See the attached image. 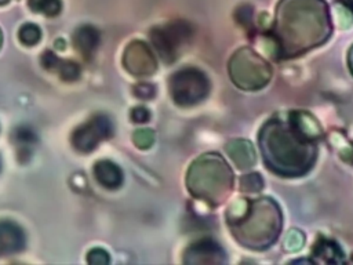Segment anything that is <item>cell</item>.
<instances>
[{
  "label": "cell",
  "instance_id": "25",
  "mask_svg": "<svg viewBox=\"0 0 353 265\" xmlns=\"http://www.w3.org/2000/svg\"><path fill=\"white\" fill-rule=\"evenodd\" d=\"M0 47H1V30H0Z\"/></svg>",
  "mask_w": 353,
  "mask_h": 265
},
{
  "label": "cell",
  "instance_id": "8",
  "mask_svg": "<svg viewBox=\"0 0 353 265\" xmlns=\"http://www.w3.org/2000/svg\"><path fill=\"white\" fill-rule=\"evenodd\" d=\"M176 26L157 29L152 33V41L165 61H172L176 57V50L181 48L183 41V33L176 35Z\"/></svg>",
  "mask_w": 353,
  "mask_h": 265
},
{
  "label": "cell",
  "instance_id": "24",
  "mask_svg": "<svg viewBox=\"0 0 353 265\" xmlns=\"http://www.w3.org/2000/svg\"><path fill=\"white\" fill-rule=\"evenodd\" d=\"M10 0H0V6H3V4H7Z\"/></svg>",
  "mask_w": 353,
  "mask_h": 265
},
{
  "label": "cell",
  "instance_id": "6",
  "mask_svg": "<svg viewBox=\"0 0 353 265\" xmlns=\"http://www.w3.org/2000/svg\"><path fill=\"white\" fill-rule=\"evenodd\" d=\"M112 135V121L105 115H95L80 124L72 134V145L81 153L94 150L99 142Z\"/></svg>",
  "mask_w": 353,
  "mask_h": 265
},
{
  "label": "cell",
  "instance_id": "4",
  "mask_svg": "<svg viewBox=\"0 0 353 265\" xmlns=\"http://www.w3.org/2000/svg\"><path fill=\"white\" fill-rule=\"evenodd\" d=\"M230 75L243 90H256L269 81L272 70L252 50L241 48L230 61Z\"/></svg>",
  "mask_w": 353,
  "mask_h": 265
},
{
  "label": "cell",
  "instance_id": "2",
  "mask_svg": "<svg viewBox=\"0 0 353 265\" xmlns=\"http://www.w3.org/2000/svg\"><path fill=\"white\" fill-rule=\"evenodd\" d=\"M230 224L241 244L251 248H265L279 236L281 214L273 200L263 197L248 203L244 214L233 218Z\"/></svg>",
  "mask_w": 353,
  "mask_h": 265
},
{
  "label": "cell",
  "instance_id": "13",
  "mask_svg": "<svg viewBox=\"0 0 353 265\" xmlns=\"http://www.w3.org/2000/svg\"><path fill=\"white\" fill-rule=\"evenodd\" d=\"M228 152L230 153L232 159L240 168H247L254 164L255 160V153L250 142L247 141H233L228 146Z\"/></svg>",
  "mask_w": 353,
  "mask_h": 265
},
{
  "label": "cell",
  "instance_id": "15",
  "mask_svg": "<svg viewBox=\"0 0 353 265\" xmlns=\"http://www.w3.org/2000/svg\"><path fill=\"white\" fill-rule=\"evenodd\" d=\"M18 37H19L21 43L28 46V47L36 46L41 39V30L34 23H25V25L21 26Z\"/></svg>",
  "mask_w": 353,
  "mask_h": 265
},
{
  "label": "cell",
  "instance_id": "17",
  "mask_svg": "<svg viewBox=\"0 0 353 265\" xmlns=\"http://www.w3.org/2000/svg\"><path fill=\"white\" fill-rule=\"evenodd\" d=\"M87 261L94 265H103L110 262V257L103 248H92L87 255Z\"/></svg>",
  "mask_w": 353,
  "mask_h": 265
},
{
  "label": "cell",
  "instance_id": "20",
  "mask_svg": "<svg viewBox=\"0 0 353 265\" xmlns=\"http://www.w3.org/2000/svg\"><path fill=\"white\" fill-rule=\"evenodd\" d=\"M149 117H150L149 110L146 108H143V106H137L131 112V119L135 123H146L149 120Z\"/></svg>",
  "mask_w": 353,
  "mask_h": 265
},
{
  "label": "cell",
  "instance_id": "5",
  "mask_svg": "<svg viewBox=\"0 0 353 265\" xmlns=\"http://www.w3.org/2000/svg\"><path fill=\"white\" fill-rule=\"evenodd\" d=\"M208 80L197 69L186 68L176 72L170 80V92L178 105H194L205 98L208 92Z\"/></svg>",
  "mask_w": 353,
  "mask_h": 265
},
{
  "label": "cell",
  "instance_id": "21",
  "mask_svg": "<svg viewBox=\"0 0 353 265\" xmlns=\"http://www.w3.org/2000/svg\"><path fill=\"white\" fill-rule=\"evenodd\" d=\"M285 242H288V243H285V246H287L288 248L296 250V248L301 247V244H302V242H303V236H302L298 230H291V233L288 235V237H287Z\"/></svg>",
  "mask_w": 353,
  "mask_h": 265
},
{
  "label": "cell",
  "instance_id": "16",
  "mask_svg": "<svg viewBox=\"0 0 353 265\" xmlns=\"http://www.w3.org/2000/svg\"><path fill=\"white\" fill-rule=\"evenodd\" d=\"M154 135L150 130H138L134 134V142L138 148L141 149H146L153 144Z\"/></svg>",
  "mask_w": 353,
  "mask_h": 265
},
{
  "label": "cell",
  "instance_id": "3",
  "mask_svg": "<svg viewBox=\"0 0 353 265\" xmlns=\"http://www.w3.org/2000/svg\"><path fill=\"white\" fill-rule=\"evenodd\" d=\"M188 186L192 195L218 204L232 189V171L221 156L208 153L192 164Z\"/></svg>",
  "mask_w": 353,
  "mask_h": 265
},
{
  "label": "cell",
  "instance_id": "1",
  "mask_svg": "<svg viewBox=\"0 0 353 265\" xmlns=\"http://www.w3.org/2000/svg\"><path fill=\"white\" fill-rule=\"evenodd\" d=\"M263 159L273 171L295 177L305 174L316 159V148L295 123H266L259 135Z\"/></svg>",
  "mask_w": 353,
  "mask_h": 265
},
{
  "label": "cell",
  "instance_id": "10",
  "mask_svg": "<svg viewBox=\"0 0 353 265\" xmlns=\"http://www.w3.org/2000/svg\"><path fill=\"white\" fill-rule=\"evenodd\" d=\"M41 65L54 73H57L65 81H74L80 76V68L76 62L58 58L52 51L41 54Z\"/></svg>",
  "mask_w": 353,
  "mask_h": 265
},
{
  "label": "cell",
  "instance_id": "11",
  "mask_svg": "<svg viewBox=\"0 0 353 265\" xmlns=\"http://www.w3.org/2000/svg\"><path fill=\"white\" fill-rule=\"evenodd\" d=\"M95 179L108 189H117L123 182V173L117 164L110 160H99L94 166Z\"/></svg>",
  "mask_w": 353,
  "mask_h": 265
},
{
  "label": "cell",
  "instance_id": "26",
  "mask_svg": "<svg viewBox=\"0 0 353 265\" xmlns=\"http://www.w3.org/2000/svg\"><path fill=\"white\" fill-rule=\"evenodd\" d=\"M0 167H1V161H0Z\"/></svg>",
  "mask_w": 353,
  "mask_h": 265
},
{
  "label": "cell",
  "instance_id": "23",
  "mask_svg": "<svg viewBox=\"0 0 353 265\" xmlns=\"http://www.w3.org/2000/svg\"><path fill=\"white\" fill-rule=\"evenodd\" d=\"M349 63H350V69L353 72V48L350 50V57H349Z\"/></svg>",
  "mask_w": 353,
  "mask_h": 265
},
{
  "label": "cell",
  "instance_id": "19",
  "mask_svg": "<svg viewBox=\"0 0 353 265\" xmlns=\"http://www.w3.org/2000/svg\"><path fill=\"white\" fill-rule=\"evenodd\" d=\"M15 138H17V142L19 145H28V144H32L33 139H34V135L30 130L22 127L19 128L17 132H15Z\"/></svg>",
  "mask_w": 353,
  "mask_h": 265
},
{
  "label": "cell",
  "instance_id": "18",
  "mask_svg": "<svg viewBox=\"0 0 353 265\" xmlns=\"http://www.w3.org/2000/svg\"><path fill=\"white\" fill-rule=\"evenodd\" d=\"M261 188H262V179H261V175H258V174L245 175L241 179V189L243 190L255 192V190H259Z\"/></svg>",
  "mask_w": 353,
  "mask_h": 265
},
{
  "label": "cell",
  "instance_id": "12",
  "mask_svg": "<svg viewBox=\"0 0 353 265\" xmlns=\"http://www.w3.org/2000/svg\"><path fill=\"white\" fill-rule=\"evenodd\" d=\"M76 48L84 55L91 57L99 44V32L91 25H81L73 35Z\"/></svg>",
  "mask_w": 353,
  "mask_h": 265
},
{
  "label": "cell",
  "instance_id": "7",
  "mask_svg": "<svg viewBox=\"0 0 353 265\" xmlns=\"http://www.w3.org/2000/svg\"><path fill=\"white\" fill-rule=\"evenodd\" d=\"M124 68L135 76H148L156 70V59L143 41H131L123 55Z\"/></svg>",
  "mask_w": 353,
  "mask_h": 265
},
{
  "label": "cell",
  "instance_id": "9",
  "mask_svg": "<svg viewBox=\"0 0 353 265\" xmlns=\"http://www.w3.org/2000/svg\"><path fill=\"white\" fill-rule=\"evenodd\" d=\"M25 247V235L12 221H0V254L18 253Z\"/></svg>",
  "mask_w": 353,
  "mask_h": 265
},
{
  "label": "cell",
  "instance_id": "14",
  "mask_svg": "<svg viewBox=\"0 0 353 265\" xmlns=\"http://www.w3.org/2000/svg\"><path fill=\"white\" fill-rule=\"evenodd\" d=\"M28 4L34 12H40L47 17L58 15L62 8L61 0H28Z\"/></svg>",
  "mask_w": 353,
  "mask_h": 265
},
{
  "label": "cell",
  "instance_id": "22",
  "mask_svg": "<svg viewBox=\"0 0 353 265\" xmlns=\"http://www.w3.org/2000/svg\"><path fill=\"white\" fill-rule=\"evenodd\" d=\"M135 95L139 97V98H152L153 94H154V90H153V86L150 84H146V83H141L138 86H135V90H134Z\"/></svg>",
  "mask_w": 353,
  "mask_h": 265
}]
</instances>
